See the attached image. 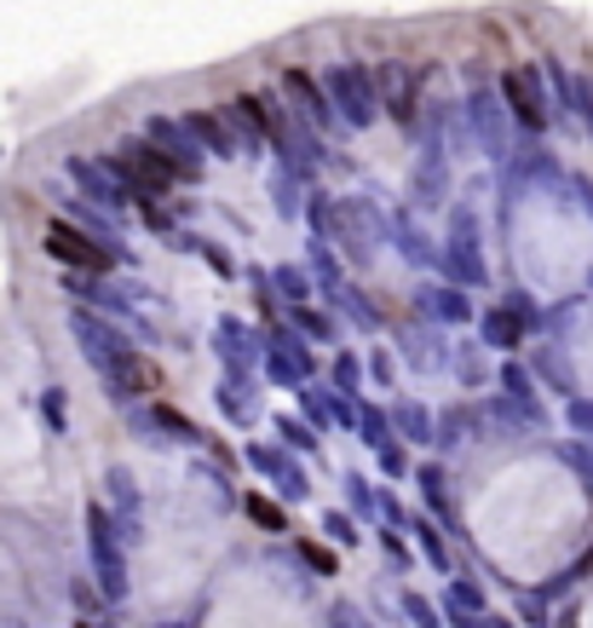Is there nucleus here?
Returning a JSON list of instances; mask_svg holds the SVG:
<instances>
[{"mask_svg": "<svg viewBox=\"0 0 593 628\" xmlns=\"http://www.w3.org/2000/svg\"><path fill=\"white\" fill-rule=\"evenodd\" d=\"M121 173H128V185L138 196H156V191L173 185V161L161 156L156 145H128V150H121Z\"/></svg>", "mask_w": 593, "mask_h": 628, "instance_id": "1", "label": "nucleus"}, {"mask_svg": "<svg viewBox=\"0 0 593 628\" xmlns=\"http://www.w3.org/2000/svg\"><path fill=\"white\" fill-rule=\"evenodd\" d=\"M47 249H52V259H64V266H87V271L110 266V254L98 249L93 237H81L75 226H47Z\"/></svg>", "mask_w": 593, "mask_h": 628, "instance_id": "2", "label": "nucleus"}, {"mask_svg": "<svg viewBox=\"0 0 593 628\" xmlns=\"http://www.w3.org/2000/svg\"><path fill=\"white\" fill-rule=\"evenodd\" d=\"M501 87H507V98H513L519 121H530V128H536V121H542V93L530 87V75H524V70H507V75H501Z\"/></svg>", "mask_w": 593, "mask_h": 628, "instance_id": "3", "label": "nucleus"}, {"mask_svg": "<svg viewBox=\"0 0 593 628\" xmlns=\"http://www.w3.org/2000/svg\"><path fill=\"white\" fill-rule=\"evenodd\" d=\"M237 116L249 121L254 133H271V138L282 133V121H277V105H271V98H265V93H242V98H237Z\"/></svg>", "mask_w": 593, "mask_h": 628, "instance_id": "4", "label": "nucleus"}, {"mask_svg": "<svg viewBox=\"0 0 593 628\" xmlns=\"http://www.w3.org/2000/svg\"><path fill=\"white\" fill-rule=\"evenodd\" d=\"M156 381L161 370L150 358H121V387H133V392H156Z\"/></svg>", "mask_w": 593, "mask_h": 628, "instance_id": "5", "label": "nucleus"}, {"mask_svg": "<svg viewBox=\"0 0 593 628\" xmlns=\"http://www.w3.org/2000/svg\"><path fill=\"white\" fill-rule=\"evenodd\" d=\"M185 128H191V133H202V138H208V150H231V128H225L219 116H208V110H196V116L185 121Z\"/></svg>", "mask_w": 593, "mask_h": 628, "instance_id": "6", "label": "nucleus"}, {"mask_svg": "<svg viewBox=\"0 0 593 628\" xmlns=\"http://www.w3.org/2000/svg\"><path fill=\"white\" fill-rule=\"evenodd\" d=\"M254 519H259V524H282V514H277V508H265V502H254Z\"/></svg>", "mask_w": 593, "mask_h": 628, "instance_id": "7", "label": "nucleus"}]
</instances>
